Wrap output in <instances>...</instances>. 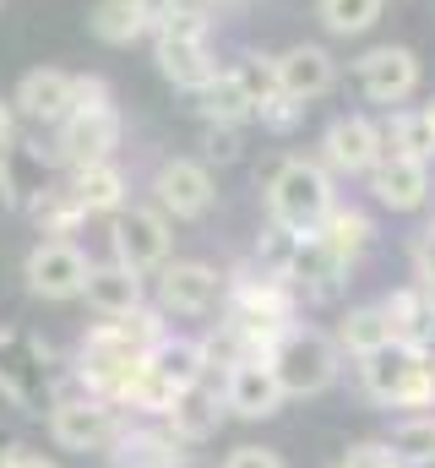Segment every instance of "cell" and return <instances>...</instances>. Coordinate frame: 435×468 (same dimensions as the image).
Listing matches in <instances>:
<instances>
[{
    "mask_svg": "<svg viewBox=\"0 0 435 468\" xmlns=\"http://www.w3.org/2000/svg\"><path fill=\"white\" fill-rule=\"evenodd\" d=\"M267 207H272L278 229L316 234L322 218L332 213V186H326V175L316 169V164L289 158V164L272 175V186H267Z\"/></svg>",
    "mask_w": 435,
    "mask_h": 468,
    "instance_id": "obj_1",
    "label": "cell"
},
{
    "mask_svg": "<svg viewBox=\"0 0 435 468\" xmlns=\"http://www.w3.org/2000/svg\"><path fill=\"white\" fill-rule=\"evenodd\" d=\"M120 142V115L109 104L104 82H77V110L60 120V153L82 169V164H104Z\"/></svg>",
    "mask_w": 435,
    "mask_h": 468,
    "instance_id": "obj_2",
    "label": "cell"
},
{
    "mask_svg": "<svg viewBox=\"0 0 435 468\" xmlns=\"http://www.w3.org/2000/svg\"><path fill=\"white\" fill-rule=\"evenodd\" d=\"M365 387L381 403H430L435 398L430 359L414 344H387V349L365 354Z\"/></svg>",
    "mask_w": 435,
    "mask_h": 468,
    "instance_id": "obj_3",
    "label": "cell"
},
{
    "mask_svg": "<svg viewBox=\"0 0 435 468\" xmlns=\"http://www.w3.org/2000/svg\"><path fill=\"white\" fill-rule=\"evenodd\" d=\"M267 359H272L278 387L294 392V398L322 392V387H332V376H337V349L326 344L322 333H283Z\"/></svg>",
    "mask_w": 435,
    "mask_h": 468,
    "instance_id": "obj_4",
    "label": "cell"
},
{
    "mask_svg": "<svg viewBox=\"0 0 435 468\" xmlns=\"http://www.w3.org/2000/svg\"><path fill=\"white\" fill-rule=\"evenodd\" d=\"M0 392L27 414L55 409L49 403V349L38 338H22V333L0 338Z\"/></svg>",
    "mask_w": 435,
    "mask_h": 468,
    "instance_id": "obj_5",
    "label": "cell"
},
{
    "mask_svg": "<svg viewBox=\"0 0 435 468\" xmlns=\"http://www.w3.org/2000/svg\"><path fill=\"white\" fill-rule=\"evenodd\" d=\"M88 256L71 245V239H44L27 250V289L44 294V300H71L88 289Z\"/></svg>",
    "mask_w": 435,
    "mask_h": 468,
    "instance_id": "obj_6",
    "label": "cell"
},
{
    "mask_svg": "<svg viewBox=\"0 0 435 468\" xmlns=\"http://www.w3.org/2000/svg\"><path fill=\"white\" fill-rule=\"evenodd\" d=\"M164 256H169V224L158 207H131L114 218V261L120 267H131L142 278V272L164 267Z\"/></svg>",
    "mask_w": 435,
    "mask_h": 468,
    "instance_id": "obj_7",
    "label": "cell"
},
{
    "mask_svg": "<svg viewBox=\"0 0 435 468\" xmlns=\"http://www.w3.org/2000/svg\"><path fill=\"white\" fill-rule=\"evenodd\" d=\"M49 431H55V441L66 452H93V447L120 436L104 398H66V403H55L49 409Z\"/></svg>",
    "mask_w": 435,
    "mask_h": 468,
    "instance_id": "obj_8",
    "label": "cell"
},
{
    "mask_svg": "<svg viewBox=\"0 0 435 468\" xmlns=\"http://www.w3.org/2000/svg\"><path fill=\"white\" fill-rule=\"evenodd\" d=\"M359 88H365V99H376V104H403V99L419 88V60H414V49H403V44L370 49V55L359 60Z\"/></svg>",
    "mask_w": 435,
    "mask_h": 468,
    "instance_id": "obj_9",
    "label": "cell"
},
{
    "mask_svg": "<svg viewBox=\"0 0 435 468\" xmlns=\"http://www.w3.org/2000/svg\"><path fill=\"white\" fill-rule=\"evenodd\" d=\"M153 191H158V207L175 213V218H202L213 207V175L202 164H191V158H169L158 169Z\"/></svg>",
    "mask_w": 435,
    "mask_h": 468,
    "instance_id": "obj_10",
    "label": "cell"
},
{
    "mask_svg": "<svg viewBox=\"0 0 435 468\" xmlns=\"http://www.w3.org/2000/svg\"><path fill=\"white\" fill-rule=\"evenodd\" d=\"M223 403L239 414V420H267V414H278V403H283V387H278V376H272V359H239L234 370H228V387H223Z\"/></svg>",
    "mask_w": 435,
    "mask_h": 468,
    "instance_id": "obj_11",
    "label": "cell"
},
{
    "mask_svg": "<svg viewBox=\"0 0 435 468\" xmlns=\"http://www.w3.org/2000/svg\"><path fill=\"white\" fill-rule=\"evenodd\" d=\"M0 197L11 207H38L49 197V158L38 147H22V142L0 147Z\"/></svg>",
    "mask_w": 435,
    "mask_h": 468,
    "instance_id": "obj_12",
    "label": "cell"
},
{
    "mask_svg": "<svg viewBox=\"0 0 435 468\" xmlns=\"http://www.w3.org/2000/svg\"><path fill=\"white\" fill-rule=\"evenodd\" d=\"M326 164L332 169H348V175H359V169H376L381 164V131L370 125L365 115H343V120H332L326 125Z\"/></svg>",
    "mask_w": 435,
    "mask_h": 468,
    "instance_id": "obj_13",
    "label": "cell"
},
{
    "mask_svg": "<svg viewBox=\"0 0 435 468\" xmlns=\"http://www.w3.org/2000/svg\"><path fill=\"white\" fill-rule=\"evenodd\" d=\"M370 191H376V197H381L392 213H408V207H419V202L430 197V164H419V158H403V153H381Z\"/></svg>",
    "mask_w": 435,
    "mask_h": 468,
    "instance_id": "obj_14",
    "label": "cell"
},
{
    "mask_svg": "<svg viewBox=\"0 0 435 468\" xmlns=\"http://www.w3.org/2000/svg\"><path fill=\"white\" fill-rule=\"evenodd\" d=\"M332 82H337V66H332V55L316 49V44H300V49H289L278 60V93H289L294 104L322 99Z\"/></svg>",
    "mask_w": 435,
    "mask_h": 468,
    "instance_id": "obj_15",
    "label": "cell"
},
{
    "mask_svg": "<svg viewBox=\"0 0 435 468\" xmlns=\"http://www.w3.org/2000/svg\"><path fill=\"white\" fill-rule=\"evenodd\" d=\"M158 71H164L175 88H191V93H202L218 77L207 44H202V38H186V33H158Z\"/></svg>",
    "mask_w": 435,
    "mask_h": 468,
    "instance_id": "obj_16",
    "label": "cell"
},
{
    "mask_svg": "<svg viewBox=\"0 0 435 468\" xmlns=\"http://www.w3.org/2000/svg\"><path fill=\"white\" fill-rule=\"evenodd\" d=\"M158 294H164L169 311H180V316H202V311H213V300H218V272L213 267H202V261H175V267H164Z\"/></svg>",
    "mask_w": 435,
    "mask_h": 468,
    "instance_id": "obj_17",
    "label": "cell"
},
{
    "mask_svg": "<svg viewBox=\"0 0 435 468\" xmlns=\"http://www.w3.org/2000/svg\"><path fill=\"white\" fill-rule=\"evenodd\" d=\"M16 104L33 120H66L77 110V77L66 71H27L16 88Z\"/></svg>",
    "mask_w": 435,
    "mask_h": 468,
    "instance_id": "obj_18",
    "label": "cell"
},
{
    "mask_svg": "<svg viewBox=\"0 0 435 468\" xmlns=\"http://www.w3.org/2000/svg\"><path fill=\"white\" fill-rule=\"evenodd\" d=\"M88 305L99 311V316H131L136 305H142V278L131 272V267H120V261H109V267H93L88 272Z\"/></svg>",
    "mask_w": 435,
    "mask_h": 468,
    "instance_id": "obj_19",
    "label": "cell"
},
{
    "mask_svg": "<svg viewBox=\"0 0 435 468\" xmlns=\"http://www.w3.org/2000/svg\"><path fill=\"white\" fill-rule=\"evenodd\" d=\"M175 463H186L175 431H125V436H114V468H175Z\"/></svg>",
    "mask_w": 435,
    "mask_h": 468,
    "instance_id": "obj_20",
    "label": "cell"
},
{
    "mask_svg": "<svg viewBox=\"0 0 435 468\" xmlns=\"http://www.w3.org/2000/svg\"><path fill=\"white\" fill-rule=\"evenodd\" d=\"M71 197H77L82 213H114V207L125 202V175H120L109 158L104 164H82L77 180H71Z\"/></svg>",
    "mask_w": 435,
    "mask_h": 468,
    "instance_id": "obj_21",
    "label": "cell"
},
{
    "mask_svg": "<svg viewBox=\"0 0 435 468\" xmlns=\"http://www.w3.org/2000/svg\"><path fill=\"white\" fill-rule=\"evenodd\" d=\"M153 27V5L147 0H99L93 5V33L104 44H131Z\"/></svg>",
    "mask_w": 435,
    "mask_h": 468,
    "instance_id": "obj_22",
    "label": "cell"
},
{
    "mask_svg": "<svg viewBox=\"0 0 435 468\" xmlns=\"http://www.w3.org/2000/svg\"><path fill=\"white\" fill-rule=\"evenodd\" d=\"M202 359H207L202 344H186V338H175V344H169V338H158V349L147 354V365H153L175 392H186V387H196V381H202Z\"/></svg>",
    "mask_w": 435,
    "mask_h": 468,
    "instance_id": "obj_23",
    "label": "cell"
},
{
    "mask_svg": "<svg viewBox=\"0 0 435 468\" xmlns=\"http://www.w3.org/2000/svg\"><path fill=\"white\" fill-rule=\"evenodd\" d=\"M169 431H175L180 441H202V436H213L218 431V403L202 392V387L175 392V403H169Z\"/></svg>",
    "mask_w": 435,
    "mask_h": 468,
    "instance_id": "obj_24",
    "label": "cell"
},
{
    "mask_svg": "<svg viewBox=\"0 0 435 468\" xmlns=\"http://www.w3.org/2000/svg\"><path fill=\"white\" fill-rule=\"evenodd\" d=\"M387 344H398V327H392L387 305H365V311H348V322H343V349H354L359 359H365V354L387 349Z\"/></svg>",
    "mask_w": 435,
    "mask_h": 468,
    "instance_id": "obj_25",
    "label": "cell"
},
{
    "mask_svg": "<svg viewBox=\"0 0 435 468\" xmlns=\"http://www.w3.org/2000/svg\"><path fill=\"white\" fill-rule=\"evenodd\" d=\"M316 239H322L337 261H354L370 245V218L365 213H348V207H332L322 218V229H316Z\"/></svg>",
    "mask_w": 435,
    "mask_h": 468,
    "instance_id": "obj_26",
    "label": "cell"
},
{
    "mask_svg": "<svg viewBox=\"0 0 435 468\" xmlns=\"http://www.w3.org/2000/svg\"><path fill=\"white\" fill-rule=\"evenodd\" d=\"M392 458L403 468H430L435 463V420L419 414V420H403L392 431Z\"/></svg>",
    "mask_w": 435,
    "mask_h": 468,
    "instance_id": "obj_27",
    "label": "cell"
},
{
    "mask_svg": "<svg viewBox=\"0 0 435 468\" xmlns=\"http://www.w3.org/2000/svg\"><path fill=\"white\" fill-rule=\"evenodd\" d=\"M202 110H207L218 125H239L245 115H256V104H250V93L239 88L234 71H228V77H213V82L202 88Z\"/></svg>",
    "mask_w": 435,
    "mask_h": 468,
    "instance_id": "obj_28",
    "label": "cell"
},
{
    "mask_svg": "<svg viewBox=\"0 0 435 468\" xmlns=\"http://www.w3.org/2000/svg\"><path fill=\"white\" fill-rule=\"evenodd\" d=\"M387 153H403V158L430 164V158H435V120H430V110L392 120V147H387Z\"/></svg>",
    "mask_w": 435,
    "mask_h": 468,
    "instance_id": "obj_29",
    "label": "cell"
},
{
    "mask_svg": "<svg viewBox=\"0 0 435 468\" xmlns=\"http://www.w3.org/2000/svg\"><path fill=\"white\" fill-rule=\"evenodd\" d=\"M316 11H322V22L332 33H365L381 16V0H322Z\"/></svg>",
    "mask_w": 435,
    "mask_h": 468,
    "instance_id": "obj_30",
    "label": "cell"
},
{
    "mask_svg": "<svg viewBox=\"0 0 435 468\" xmlns=\"http://www.w3.org/2000/svg\"><path fill=\"white\" fill-rule=\"evenodd\" d=\"M234 77H239V88L250 93L256 115L278 99V60H256V55H250V60H239V71H234Z\"/></svg>",
    "mask_w": 435,
    "mask_h": 468,
    "instance_id": "obj_31",
    "label": "cell"
},
{
    "mask_svg": "<svg viewBox=\"0 0 435 468\" xmlns=\"http://www.w3.org/2000/svg\"><path fill=\"white\" fill-rule=\"evenodd\" d=\"M33 213H38L44 234H71V229H77V218H82V207H77V197H71V191H49Z\"/></svg>",
    "mask_w": 435,
    "mask_h": 468,
    "instance_id": "obj_32",
    "label": "cell"
},
{
    "mask_svg": "<svg viewBox=\"0 0 435 468\" xmlns=\"http://www.w3.org/2000/svg\"><path fill=\"white\" fill-rule=\"evenodd\" d=\"M207 158H218V164H234L239 158V136H234V125H218L207 131Z\"/></svg>",
    "mask_w": 435,
    "mask_h": 468,
    "instance_id": "obj_33",
    "label": "cell"
},
{
    "mask_svg": "<svg viewBox=\"0 0 435 468\" xmlns=\"http://www.w3.org/2000/svg\"><path fill=\"white\" fill-rule=\"evenodd\" d=\"M223 468H283V458H278L272 447H234Z\"/></svg>",
    "mask_w": 435,
    "mask_h": 468,
    "instance_id": "obj_34",
    "label": "cell"
},
{
    "mask_svg": "<svg viewBox=\"0 0 435 468\" xmlns=\"http://www.w3.org/2000/svg\"><path fill=\"white\" fill-rule=\"evenodd\" d=\"M337 468H403L392 458V447H359V452H348Z\"/></svg>",
    "mask_w": 435,
    "mask_h": 468,
    "instance_id": "obj_35",
    "label": "cell"
},
{
    "mask_svg": "<svg viewBox=\"0 0 435 468\" xmlns=\"http://www.w3.org/2000/svg\"><path fill=\"white\" fill-rule=\"evenodd\" d=\"M294 115H300V104H294L289 93H278V99H272V104L261 110V120H267L272 131H289V125H294Z\"/></svg>",
    "mask_w": 435,
    "mask_h": 468,
    "instance_id": "obj_36",
    "label": "cell"
},
{
    "mask_svg": "<svg viewBox=\"0 0 435 468\" xmlns=\"http://www.w3.org/2000/svg\"><path fill=\"white\" fill-rule=\"evenodd\" d=\"M414 267H419V278L435 289V229L419 234V245H414Z\"/></svg>",
    "mask_w": 435,
    "mask_h": 468,
    "instance_id": "obj_37",
    "label": "cell"
},
{
    "mask_svg": "<svg viewBox=\"0 0 435 468\" xmlns=\"http://www.w3.org/2000/svg\"><path fill=\"white\" fill-rule=\"evenodd\" d=\"M11 468H55V463H44L38 452H16V458H11Z\"/></svg>",
    "mask_w": 435,
    "mask_h": 468,
    "instance_id": "obj_38",
    "label": "cell"
},
{
    "mask_svg": "<svg viewBox=\"0 0 435 468\" xmlns=\"http://www.w3.org/2000/svg\"><path fill=\"white\" fill-rule=\"evenodd\" d=\"M0 147H11V110L0 104Z\"/></svg>",
    "mask_w": 435,
    "mask_h": 468,
    "instance_id": "obj_39",
    "label": "cell"
},
{
    "mask_svg": "<svg viewBox=\"0 0 435 468\" xmlns=\"http://www.w3.org/2000/svg\"><path fill=\"white\" fill-rule=\"evenodd\" d=\"M11 458H16V447H11V441L0 436V468H11Z\"/></svg>",
    "mask_w": 435,
    "mask_h": 468,
    "instance_id": "obj_40",
    "label": "cell"
},
{
    "mask_svg": "<svg viewBox=\"0 0 435 468\" xmlns=\"http://www.w3.org/2000/svg\"><path fill=\"white\" fill-rule=\"evenodd\" d=\"M175 468H191V463H175Z\"/></svg>",
    "mask_w": 435,
    "mask_h": 468,
    "instance_id": "obj_41",
    "label": "cell"
},
{
    "mask_svg": "<svg viewBox=\"0 0 435 468\" xmlns=\"http://www.w3.org/2000/svg\"><path fill=\"white\" fill-rule=\"evenodd\" d=\"M430 120H435V104H430Z\"/></svg>",
    "mask_w": 435,
    "mask_h": 468,
    "instance_id": "obj_42",
    "label": "cell"
},
{
    "mask_svg": "<svg viewBox=\"0 0 435 468\" xmlns=\"http://www.w3.org/2000/svg\"><path fill=\"white\" fill-rule=\"evenodd\" d=\"M0 338H5V333H0Z\"/></svg>",
    "mask_w": 435,
    "mask_h": 468,
    "instance_id": "obj_43",
    "label": "cell"
}]
</instances>
